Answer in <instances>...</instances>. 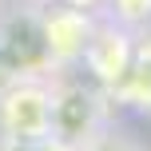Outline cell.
<instances>
[{
	"mask_svg": "<svg viewBox=\"0 0 151 151\" xmlns=\"http://www.w3.org/2000/svg\"><path fill=\"white\" fill-rule=\"evenodd\" d=\"M119 83L139 104H151V36H143L139 44H131V64H127V72H123Z\"/></svg>",
	"mask_w": 151,
	"mask_h": 151,
	"instance_id": "cell-5",
	"label": "cell"
},
{
	"mask_svg": "<svg viewBox=\"0 0 151 151\" xmlns=\"http://www.w3.org/2000/svg\"><path fill=\"white\" fill-rule=\"evenodd\" d=\"M83 60L88 68L99 76L104 83H119L123 72L131 64V40L123 28H104V32H91L88 48H83Z\"/></svg>",
	"mask_w": 151,
	"mask_h": 151,
	"instance_id": "cell-4",
	"label": "cell"
},
{
	"mask_svg": "<svg viewBox=\"0 0 151 151\" xmlns=\"http://www.w3.org/2000/svg\"><path fill=\"white\" fill-rule=\"evenodd\" d=\"M0 135L40 143L52 139V91L32 80H12L0 88Z\"/></svg>",
	"mask_w": 151,
	"mask_h": 151,
	"instance_id": "cell-1",
	"label": "cell"
},
{
	"mask_svg": "<svg viewBox=\"0 0 151 151\" xmlns=\"http://www.w3.org/2000/svg\"><path fill=\"white\" fill-rule=\"evenodd\" d=\"M96 131V99L83 88H64L52 96V139L56 143H83Z\"/></svg>",
	"mask_w": 151,
	"mask_h": 151,
	"instance_id": "cell-2",
	"label": "cell"
},
{
	"mask_svg": "<svg viewBox=\"0 0 151 151\" xmlns=\"http://www.w3.org/2000/svg\"><path fill=\"white\" fill-rule=\"evenodd\" d=\"M119 4V12H123V20H135V16H143V12H151V0H115Z\"/></svg>",
	"mask_w": 151,
	"mask_h": 151,
	"instance_id": "cell-8",
	"label": "cell"
},
{
	"mask_svg": "<svg viewBox=\"0 0 151 151\" xmlns=\"http://www.w3.org/2000/svg\"><path fill=\"white\" fill-rule=\"evenodd\" d=\"M40 32H44V44L52 60H72V56H83L91 36V24L83 16V8H56L40 20Z\"/></svg>",
	"mask_w": 151,
	"mask_h": 151,
	"instance_id": "cell-3",
	"label": "cell"
},
{
	"mask_svg": "<svg viewBox=\"0 0 151 151\" xmlns=\"http://www.w3.org/2000/svg\"><path fill=\"white\" fill-rule=\"evenodd\" d=\"M80 151H131V147L123 143L119 135H111V131H91V135L80 143Z\"/></svg>",
	"mask_w": 151,
	"mask_h": 151,
	"instance_id": "cell-6",
	"label": "cell"
},
{
	"mask_svg": "<svg viewBox=\"0 0 151 151\" xmlns=\"http://www.w3.org/2000/svg\"><path fill=\"white\" fill-rule=\"evenodd\" d=\"M0 151H48V139H40V143H24V139L0 135Z\"/></svg>",
	"mask_w": 151,
	"mask_h": 151,
	"instance_id": "cell-7",
	"label": "cell"
}]
</instances>
